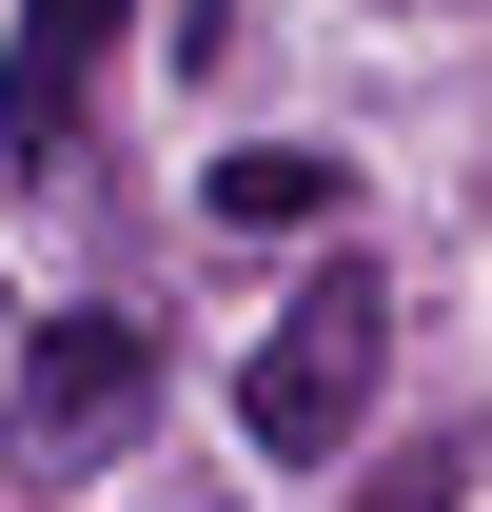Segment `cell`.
<instances>
[{"mask_svg": "<svg viewBox=\"0 0 492 512\" xmlns=\"http://www.w3.org/2000/svg\"><path fill=\"white\" fill-rule=\"evenodd\" d=\"M374 375H394V296H374V256H335V276L276 296V335H256V375H237V434L256 453H355Z\"/></svg>", "mask_w": 492, "mask_h": 512, "instance_id": "1", "label": "cell"}, {"mask_svg": "<svg viewBox=\"0 0 492 512\" xmlns=\"http://www.w3.org/2000/svg\"><path fill=\"white\" fill-rule=\"evenodd\" d=\"M138 414H158V335H138V316H40L20 394H0V453L60 493V473H119Z\"/></svg>", "mask_w": 492, "mask_h": 512, "instance_id": "2", "label": "cell"}, {"mask_svg": "<svg viewBox=\"0 0 492 512\" xmlns=\"http://www.w3.org/2000/svg\"><path fill=\"white\" fill-rule=\"evenodd\" d=\"M138 0H20V60H0V119L20 138H60L79 99H99V40H119Z\"/></svg>", "mask_w": 492, "mask_h": 512, "instance_id": "3", "label": "cell"}, {"mask_svg": "<svg viewBox=\"0 0 492 512\" xmlns=\"http://www.w3.org/2000/svg\"><path fill=\"white\" fill-rule=\"evenodd\" d=\"M355 197V158H315V138H256V158H217V217H256V237H315Z\"/></svg>", "mask_w": 492, "mask_h": 512, "instance_id": "4", "label": "cell"}]
</instances>
